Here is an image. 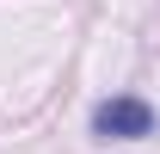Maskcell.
I'll return each mask as SVG.
<instances>
[{
  "mask_svg": "<svg viewBox=\"0 0 160 154\" xmlns=\"http://www.w3.org/2000/svg\"><path fill=\"white\" fill-rule=\"evenodd\" d=\"M92 136H105V142H142V136H154V105L136 99V93L105 99L92 111Z\"/></svg>",
  "mask_w": 160,
  "mask_h": 154,
  "instance_id": "obj_1",
  "label": "cell"
}]
</instances>
